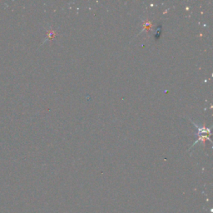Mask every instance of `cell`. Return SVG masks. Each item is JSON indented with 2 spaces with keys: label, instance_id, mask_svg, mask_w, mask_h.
I'll return each mask as SVG.
<instances>
[{
  "label": "cell",
  "instance_id": "1",
  "mask_svg": "<svg viewBox=\"0 0 213 213\" xmlns=\"http://www.w3.org/2000/svg\"><path fill=\"white\" fill-rule=\"evenodd\" d=\"M55 36V32L53 30H49V32H48V38L51 40V39H53V38H54Z\"/></svg>",
  "mask_w": 213,
  "mask_h": 213
}]
</instances>
